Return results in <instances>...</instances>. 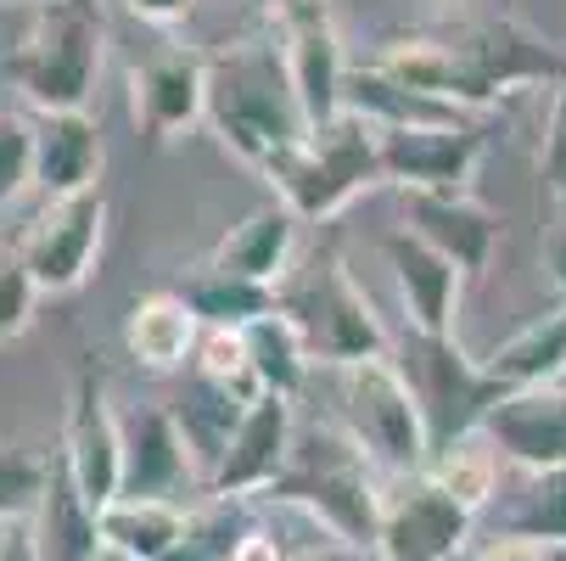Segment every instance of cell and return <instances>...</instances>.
<instances>
[{
	"label": "cell",
	"instance_id": "cell-25",
	"mask_svg": "<svg viewBox=\"0 0 566 561\" xmlns=\"http://www.w3.org/2000/svg\"><path fill=\"white\" fill-rule=\"evenodd\" d=\"M186 506L175 500H140V495H118L96 511V528H102V544L107 550H124L135 561H164L180 533H186Z\"/></svg>",
	"mask_w": 566,
	"mask_h": 561
},
{
	"label": "cell",
	"instance_id": "cell-8",
	"mask_svg": "<svg viewBox=\"0 0 566 561\" xmlns=\"http://www.w3.org/2000/svg\"><path fill=\"white\" fill-rule=\"evenodd\" d=\"M281 309L303 326L308 354L319 365H354V360H370V354H392L381 314L370 309L365 287L354 281V270L343 259L314 264L292 292H281Z\"/></svg>",
	"mask_w": 566,
	"mask_h": 561
},
{
	"label": "cell",
	"instance_id": "cell-40",
	"mask_svg": "<svg viewBox=\"0 0 566 561\" xmlns=\"http://www.w3.org/2000/svg\"><path fill=\"white\" fill-rule=\"evenodd\" d=\"M96 561H135V555H124V550H107V544H102V555H96Z\"/></svg>",
	"mask_w": 566,
	"mask_h": 561
},
{
	"label": "cell",
	"instance_id": "cell-36",
	"mask_svg": "<svg viewBox=\"0 0 566 561\" xmlns=\"http://www.w3.org/2000/svg\"><path fill=\"white\" fill-rule=\"evenodd\" d=\"M124 7L140 18V23H157V29H175L197 12V0H124Z\"/></svg>",
	"mask_w": 566,
	"mask_h": 561
},
{
	"label": "cell",
	"instance_id": "cell-30",
	"mask_svg": "<svg viewBox=\"0 0 566 561\" xmlns=\"http://www.w3.org/2000/svg\"><path fill=\"white\" fill-rule=\"evenodd\" d=\"M180 298L197 309L202 326L241 332L248 320H259V314H270L281 303V287H264L253 276H235V270H219V264H202V276H191L180 287Z\"/></svg>",
	"mask_w": 566,
	"mask_h": 561
},
{
	"label": "cell",
	"instance_id": "cell-15",
	"mask_svg": "<svg viewBox=\"0 0 566 561\" xmlns=\"http://www.w3.org/2000/svg\"><path fill=\"white\" fill-rule=\"evenodd\" d=\"M482 164L471 124H403L381 129V175L398 191H460Z\"/></svg>",
	"mask_w": 566,
	"mask_h": 561
},
{
	"label": "cell",
	"instance_id": "cell-21",
	"mask_svg": "<svg viewBox=\"0 0 566 561\" xmlns=\"http://www.w3.org/2000/svg\"><path fill=\"white\" fill-rule=\"evenodd\" d=\"M516 477H505L494 506L482 511L489 517V539H511V544H566V466H511ZM476 517V522H482Z\"/></svg>",
	"mask_w": 566,
	"mask_h": 561
},
{
	"label": "cell",
	"instance_id": "cell-13",
	"mask_svg": "<svg viewBox=\"0 0 566 561\" xmlns=\"http://www.w3.org/2000/svg\"><path fill=\"white\" fill-rule=\"evenodd\" d=\"M62 460L73 471L78 495L96 511L107 500H118L124 438H118V411L107 405V382L96 371H78V382H73V405H67V427H62Z\"/></svg>",
	"mask_w": 566,
	"mask_h": 561
},
{
	"label": "cell",
	"instance_id": "cell-11",
	"mask_svg": "<svg viewBox=\"0 0 566 561\" xmlns=\"http://www.w3.org/2000/svg\"><path fill=\"white\" fill-rule=\"evenodd\" d=\"M292 433H297V416H292V398L286 393H259L248 411H241L219 466L208 471V495L213 500H248V495H264L275 477L286 471V455H292Z\"/></svg>",
	"mask_w": 566,
	"mask_h": 561
},
{
	"label": "cell",
	"instance_id": "cell-10",
	"mask_svg": "<svg viewBox=\"0 0 566 561\" xmlns=\"http://www.w3.org/2000/svg\"><path fill=\"white\" fill-rule=\"evenodd\" d=\"M102 230H107V197L78 191V197H51L34 225L23 230L18 259L29 264V276L40 281V292H73L91 276L96 253H102Z\"/></svg>",
	"mask_w": 566,
	"mask_h": 561
},
{
	"label": "cell",
	"instance_id": "cell-18",
	"mask_svg": "<svg viewBox=\"0 0 566 561\" xmlns=\"http://www.w3.org/2000/svg\"><path fill=\"white\" fill-rule=\"evenodd\" d=\"M403 225L438 253H449L465 281H476L494 259V242H500V214L489 202H476L465 186L460 191H403Z\"/></svg>",
	"mask_w": 566,
	"mask_h": 561
},
{
	"label": "cell",
	"instance_id": "cell-28",
	"mask_svg": "<svg viewBox=\"0 0 566 561\" xmlns=\"http://www.w3.org/2000/svg\"><path fill=\"white\" fill-rule=\"evenodd\" d=\"M482 365H489L511 393H516V387L566 382V303H560L555 314L533 320V326H522L516 337H505Z\"/></svg>",
	"mask_w": 566,
	"mask_h": 561
},
{
	"label": "cell",
	"instance_id": "cell-9",
	"mask_svg": "<svg viewBox=\"0 0 566 561\" xmlns=\"http://www.w3.org/2000/svg\"><path fill=\"white\" fill-rule=\"evenodd\" d=\"M471 533H476V511L454 500L427 466L398 471L381 484V522H376L381 561H460Z\"/></svg>",
	"mask_w": 566,
	"mask_h": 561
},
{
	"label": "cell",
	"instance_id": "cell-3",
	"mask_svg": "<svg viewBox=\"0 0 566 561\" xmlns=\"http://www.w3.org/2000/svg\"><path fill=\"white\" fill-rule=\"evenodd\" d=\"M381 484H387V471L359 449V438L343 422H297L286 471L264 489V500L314 517L348 550H376Z\"/></svg>",
	"mask_w": 566,
	"mask_h": 561
},
{
	"label": "cell",
	"instance_id": "cell-1",
	"mask_svg": "<svg viewBox=\"0 0 566 561\" xmlns=\"http://www.w3.org/2000/svg\"><path fill=\"white\" fill-rule=\"evenodd\" d=\"M376 67L403 79L410 91H427V96L471 113V107H489L494 96H505L516 85H560L566 51H555L549 40L527 34L511 18H489V23H471L449 40H432V34L392 40L376 56Z\"/></svg>",
	"mask_w": 566,
	"mask_h": 561
},
{
	"label": "cell",
	"instance_id": "cell-7",
	"mask_svg": "<svg viewBox=\"0 0 566 561\" xmlns=\"http://www.w3.org/2000/svg\"><path fill=\"white\" fill-rule=\"evenodd\" d=\"M392 360H398V371L410 376V387L421 398L432 449H443L460 433L482 427V416H489L500 398L511 393L489 365L471 360L454 343V332H416V326H403V343L392 349Z\"/></svg>",
	"mask_w": 566,
	"mask_h": 561
},
{
	"label": "cell",
	"instance_id": "cell-23",
	"mask_svg": "<svg viewBox=\"0 0 566 561\" xmlns=\"http://www.w3.org/2000/svg\"><path fill=\"white\" fill-rule=\"evenodd\" d=\"M202 343V320L180 292H146L124 314V349L140 371H186Z\"/></svg>",
	"mask_w": 566,
	"mask_h": 561
},
{
	"label": "cell",
	"instance_id": "cell-22",
	"mask_svg": "<svg viewBox=\"0 0 566 561\" xmlns=\"http://www.w3.org/2000/svg\"><path fill=\"white\" fill-rule=\"evenodd\" d=\"M297 214L275 197L264 208H253L248 219H235L224 236H219V248L208 264L219 270H235V276H253L264 287H281L292 276V259H297Z\"/></svg>",
	"mask_w": 566,
	"mask_h": 561
},
{
	"label": "cell",
	"instance_id": "cell-41",
	"mask_svg": "<svg viewBox=\"0 0 566 561\" xmlns=\"http://www.w3.org/2000/svg\"><path fill=\"white\" fill-rule=\"evenodd\" d=\"M544 561H566V544H549V550H544Z\"/></svg>",
	"mask_w": 566,
	"mask_h": 561
},
{
	"label": "cell",
	"instance_id": "cell-14",
	"mask_svg": "<svg viewBox=\"0 0 566 561\" xmlns=\"http://www.w3.org/2000/svg\"><path fill=\"white\" fill-rule=\"evenodd\" d=\"M118 438H124V484L118 495H140V500H175L202 484V471L186 449V433L175 422L169 405H135L118 416Z\"/></svg>",
	"mask_w": 566,
	"mask_h": 561
},
{
	"label": "cell",
	"instance_id": "cell-19",
	"mask_svg": "<svg viewBox=\"0 0 566 561\" xmlns=\"http://www.w3.org/2000/svg\"><path fill=\"white\" fill-rule=\"evenodd\" d=\"M482 433L500 444L511 466H566V382L516 387L482 416Z\"/></svg>",
	"mask_w": 566,
	"mask_h": 561
},
{
	"label": "cell",
	"instance_id": "cell-29",
	"mask_svg": "<svg viewBox=\"0 0 566 561\" xmlns=\"http://www.w3.org/2000/svg\"><path fill=\"white\" fill-rule=\"evenodd\" d=\"M505 466H511V460L500 455V444L482 433V427L460 433L454 444L432 449V460H427V471L438 477L454 500H465L476 517L494 506V495H500V484H505Z\"/></svg>",
	"mask_w": 566,
	"mask_h": 561
},
{
	"label": "cell",
	"instance_id": "cell-2",
	"mask_svg": "<svg viewBox=\"0 0 566 561\" xmlns=\"http://www.w3.org/2000/svg\"><path fill=\"white\" fill-rule=\"evenodd\" d=\"M202 124L219 135V146L230 157H241V164L259 169V175H270L308 135L281 29L230 40L224 51L208 56V113H202Z\"/></svg>",
	"mask_w": 566,
	"mask_h": 561
},
{
	"label": "cell",
	"instance_id": "cell-33",
	"mask_svg": "<svg viewBox=\"0 0 566 561\" xmlns=\"http://www.w3.org/2000/svg\"><path fill=\"white\" fill-rule=\"evenodd\" d=\"M34 186V124L0 113V208H12Z\"/></svg>",
	"mask_w": 566,
	"mask_h": 561
},
{
	"label": "cell",
	"instance_id": "cell-12",
	"mask_svg": "<svg viewBox=\"0 0 566 561\" xmlns=\"http://www.w3.org/2000/svg\"><path fill=\"white\" fill-rule=\"evenodd\" d=\"M281 45H286V67L303 102L308 129L343 113V85H348V56L337 40V23L326 12V0H292L281 7Z\"/></svg>",
	"mask_w": 566,
	"mask_h": 561
},
{
	"label": "cell",
	"instance_id": "cell-24",
	"mask_svg": "<svg viewBox=\"0 0 566 561\" xmlns=\"http://www.w3.org/2000/svg\"><path fill=\"white\" fill-rule=\"evenodd\" d=\"M29 539L40 550V561H96L102 555V528H96V506L78 495L73 471L62 460V449L51 455V477L45 495L29 517Z\"/></svg>",
	"mask_w": 566,
	"mask_h": 561
},
{
	"label": "cell",
	"instance_id": "cell-17",
	"mask_svg": "<svg viewBox=\"0 0 566 561\" xmlns=\"http://www.w3.org/2000/svg\"><path fill=\"white\" fill-rule=\"evenodd\" d=\"M208 113V56L157 51L129 73V118L151 141H175Z\"/></svg>",
	"mask_w": 566,
	"mask_h": 561
},
{
	"label": "cell",
	"instance_id": "cell-4",
	"mask_svg": "<svg viewBox=\"0 0 566 561\" xmlns=\"http://www.w3.org/2000/svg\"><path fill=\"white\" fill-rule=\"evenodd\" d=\"M264 180L297 219H337L359 191L387 180L381 175V129L370 118H359L354 107H343L337 118L314 124Z\"/></svg>",
	"mask_w": 566,
	"mask_h": 561
},
{
	"label": "cell",
	"instance_id": "cell-42",
	"mask_svg": "<svg viewBox=\"0 0 566 561\" xmlns=\"http://www.w3.org/2000/svg\"><path fill=\"white\" fill-rule=\"evenodd\" d=\"M275 7H292V0H275Z\"/></svg>",
	"mask_w": 566,
	"mask_h": 561
},
{
	"label": "cell",
	"instance_id": "cell-37",
	"mask_svg": "<svg viewBox=\"0 0 566 561\" xmlns=\"http://www.w3.org/2000/svg\"><path fill=\"white\" fill-rule=\"evenodd\" d=\"M544 270H549V281L566 292V202H560V219H555L549 242H544Z\"/></svg>",
	"mask_w": 566,
	"mask_h": 561
},
{
	"label": "cell",
	"instance_id": "cell-32",
	"mask_svg": "<svg viewBox=\"0 0 566 561\" xmlns=\"http://www.w3.org/2000/svg\"><path fill=\"white\" fill-rule=\"evenodd\" d=\"M45 477H51L45 455H34L23 444H0V528L34 517V506L45 495Z\"/></svg>",
	"mask_w": 566,
	"mask_h": 561
},
{
	"label": "cell",
	"instance_id": "cell-38",
	"mask_svg": "<svg viewBox=\"0 0 566 561\" xmlns=\"http://www.w3.org/2000/svg\"><path fill=\"white\" fill-rule=\"evenodd\" d=\"M0 561H40V550H34V539H29V522H12V528H7Z\"/></svg>",
	"mask_w": 566,
	"mask_h": 561
},
{
	"label": "cell",
	"instance_id": "cell-5",
	"mask_svg": "<svg viewBox=\"0 0 566 561\" xmlns=\"http://www.w3.org/2000/svg\"><path fill=\"white\" fill-rule=\"evenodd\" d=\"M102 45L107 29L96 7L85 0H34V23L23 40L7 51V79L40 107V113H67L85 107L102 73Z\"/></svg>",
	"mask_w": 566,
	"mask_h": 561
},
{
	"label": "cell",
	"instance_id": "cell-20",
	"mask_svg": "<svg viewBox=\"0 0 566 561\" xmlns=\"http://www.w3.org/2000/svg\"><path fill=\"white\" fill-rule=\"evenodd\" d=\"M102 164H107V146H102V129H96V118L85 107L34 118V186L45 191V202L96 191Z\"/></svg>",
	"mask_w": 566,
	"mask_h": 561
},
{
	"label": "cell",
	"instance_id": "cell-27",
	"mask_svg": "<svg viewBox=\"0 0 566 561\" xmlns=\"http://www.w3.org/2000/svg\"><path fill=\"white\" fill-rule=\"evenodd\" d=\"M241 343H248V360H253L264 393H286V398H297V387L308 382L314 354H308L303 326H297V320H292L281 303H275L270 314L248 320V326H241Z\"/></svg>",
	"mask_w": 566,
	"mask_h": 561
},
{
	"label": "cell",
	"instance_id": "cell-35",
	"mask_svg": "<svg viewBox=\"0 0 566 561\" xmlns=\"http://www.w3.org/2000/svg\"><path fill=\"white\" fill-rule=\"evenodd\" d=\"M538 186L544 197L560 208L566 202V79L555 85V107H549V124H544V146H538Z\"/></svg>",
	"mask_w": 566,
	"mask_h": 561
},
{
	"label": "cell",
	"instance_id": "cell-31",
	"mask_svg": "<svg viewBox=\"0 0 566 561\" xmlns=\"http://www.w3.org/2000/svg\"><path fill=\"white\" fill-rule=\"evenodd\" d=\"M248 528L253 522H241V506L235 500H213L208 511H191L186 517V533H180V544L164 561H230Z\"/></svg>",
	"mask_w": 566,
	"mask_h": 561
},
{
	"label": "cell",
	"instance_id": "cell-26",
	"mask_svg": "<svg viewBox=\"0 0 566 561\" xmlns=\"http://www.w3.org/2000/svg\"><path fill=\"white\" fill-rule=\"evenodd\" d=\"M253 398H241L235 387H224V382H208V376H197L191 371V387H186V398H175V422H180V433H186V449H191V460H197V471H202V489H208V471L219 466V455H224V444H230V433H235V422H241V411H248Z\"/></svg>",
	"mask_w": 566,
	"mask_h": 561
},
{
	"label": "cell",
	"instance_id": "cell-16",
	"mask_svg": "<svg viewBox=\"0 0 566 561\" xmlns=\"http://www.w3.org/2000/svg\"><path fill=\"white\" fill-rule=\"evenodd\" d=\"M381 259L392 270L403 320L416 332H454V314H460V292H465V270L438 253L427 236H416L410 225H392L381 230Z\"/></svg>",
	"mask_w": 566,
	"mask_h": 561
},
{
	"label": "cell",
	"instance_id": "cell-43",
	"mask_svg": "<svg viewBox=\"0 0 566 561\" xmlns=\"http://www.w3.org/2000/svg\"><path fill=\"white\" fill-rule=\"evenodd\" d=\"M0 544H7V528H0Z\"/></svg>",
	"mask_w": 566,
	"mask_h": 561
},
{
	"label": "cell",
	"instance_id": "cell-39",
	"mask_svg": "<svg viewBox=\"0 0 566 561\" xmlns=\"http://www.w3.org/2000/svg\"><path fill=\"white\" fill-rule=\"evenodd\" d=\"M476 561H544V550H533V544H511V539H489V550H482Z\"/></svg>",
	"mask_w": 566,
	"mask_h": 561
},
{
	"label": "cell",
	"instance_id": "cell-34",
	"mask_svg": "<svg viewBox=\"0 0 566 561\" xmlns=\"http://www.w3.org/2000/svg\"><path fill=\"white\" fill-rule=\"evenodd\" d=\"M34 303H40V281L29 276V264L12 253H0V343H12L29 332L34 320Z\"/></svg>",
	"mask_w": 566,
	"mask_h": 561
},
{
	"label": "cell",
	"instance_id": "cell-6",
	"mask_svg": "<svg viewBox=\"0 0 566 561\" xmlns=\"http://www.w3.org/2000/svg\"><path fill=\"white\" fill-rule=\"evenodd\" d=\"M337 371V422L359 438V449L387 471H421L432 460V438H427V416L421 398L410 387V376L398 371L392 354H370L354 365H332Z\"/></svg>",
	"mask_w": 566,
	"mask_h": 561
}]
</instances>
